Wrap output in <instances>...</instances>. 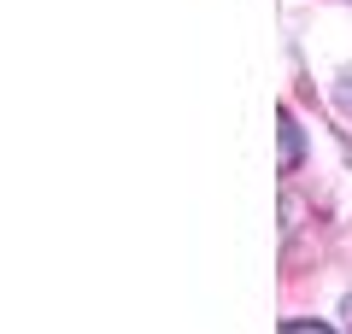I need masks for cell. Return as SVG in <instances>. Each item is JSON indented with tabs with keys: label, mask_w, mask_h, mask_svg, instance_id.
<instances>
[{
	"label": "cell",
	"mask_w": 352,
	"mask_h": 334,
	"mask_svg": "<svg viewBox=\"0 0 352 334\" xmlns=\"http://www.w3.org/2000/svg\"><path fill=\"white\" fill-rule=\"evenodd\" d=\"M346 329H352V299H346Z\"/></svg>",
	"instance_id": "3957f363"
},
{
	"label": "cell",
	"mask_w": 352,
	"mask_h": 334,
	"mask_svg": "<svg viewBox=\"0 0 352 334\" xmlns=\"http://www.w3.org/2000/svg\"><path fill=\"white\" fill-rule=\"evenodd\" d=\"M282 334H335V329H323V322H288Z\"/></svg>",
	"instance_id": "7a4b0ae2"
},
{
	"label": "cell",
	"mask_w": 352,
	"mask_h": 334,
	"mask_svg": "<svg viewBox=\"0 0 352 334\" xmlns=\"http://www.w3.org/2000/svg\"><path fill=\"white\" fill-rule=\"evenodd\" d=\"M276 124H282V170H294V164H300V124H294L288 111H282Z\"/></svg>",
	"instance_id": "6da1fadb"
}]
</instances>
